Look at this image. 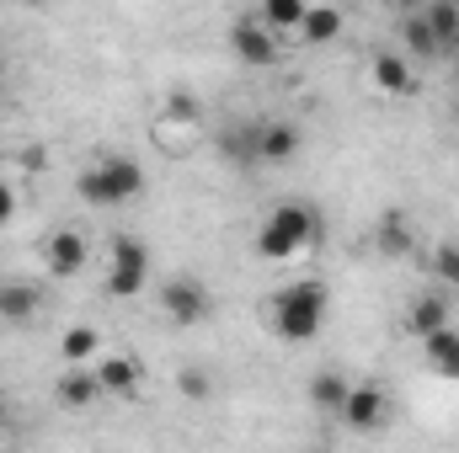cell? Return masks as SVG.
I'll return each mask as SVG.
<instances>
[{
    "instance_id": "1",
    "label": "cell",
    "mask_w": 459,
    "mask_h": 453,
    "mask_svg": "<svg viewBox=\"0 0 459 453\" xmlns=\"http://www.w3.org/2000/svg\"><path fill=\"white\" fill-rule=\"evenodd\" d=\"M326 310H332V288L321 278H305V283H289L273 294L267 321L283 341H316L326 326Z\"/></svg>"
},
{
    "instance_id": "2",
    "label": "cell",
    "mask_w": 459,
    "mask_h": 453,
    "mask_svg": "<svg viewBox=\"0 0 459 453\" xmlns=\"http://www.w3.org/2000/svg\"><path fill=\"white\" fill-rule=\"evenodd\" d=\"M321 240V214L310 203H278L267 214V225L256 229V256L262 261H289L294 251Z\"/></svg>"
},
{
    "instance_id": "3",
    "label": "cell",
    "mask_w": 459,
    "mask_h": 453,
    "mask_svg": "<svg viewBox=\"0 0 459 453\" xmlns=\"http://www.w3.org/2000/svg\"><path fill=\"white\" fill-rule=\"evenodd\" d=\"M75 192H81V203H91V209H117V203H128V198L144 192V171H139V160H128V155H108V160H97V166H86V171L75 176Z\"/></svg>"
},
{
    "instance_id": "4",
    "label": "cell",
    "mask_w": 459,
    "mask_h": 453,
    "mask_svg": "<svg viewBox=\"0 0 459 453\" xmlns=\"http://www.w3.org/2000/svg\"><path fill=\"white\" fill-rule=\"evenodd\" d=\"M108 251H113V256H108V299H139V294H144V278H150V251H144V240L113 235Z\"/></svg>"
},
{
    "instance_id": "5",
    "label": "cell",
    "mask_w": 459,
    "mask_h": 453,
    "mask_svg": "<svg viewBox=\"0 0 459 453\" xmlns=\"http://www.w3.org/2000/svg\"><path fill=\"white\" fill-rule=\"evenodd\" d=\"M160 310H166L177 326H198V321L209 315V288H204L198 278H171V283L160 288Z\"/></svg>"
},
{
    "instance_id": "6",
    "label": "cell",
    "mask_w": 459,
    "mask_h": 453,
    "mask_svg": "<svg viewBox=\"0 0 459 453\" xmlns=\"http://www.w3.org/2000/svg\"><path fill=\"white\" fill-rule=\"evenodd\" d=\"M385 411H390V400H385L379 384H352L337 416H342L352 432H379V427H385Z\"/></svg>"
},
{
    "instance_id": "7",
    "label": "cell",
    "mask_w": 459,
    "mask_h": 453,
    "mask_svg": "<svg viewBox=\"0 0 459 453\" xmlns=\"http://www.w3.org/2000/svg\"><path fill=\"white\" fill-rule=\"evenodd\" d=\"M230 48H235L246 64H256V70L278 64V38H273L256 16H246V21H235V27H230Z\"/></svg>"
},
{
    "instance_id": "8",
    "label": "cell",
    "mask_w": 459,
    "mask_h": 453,
    "mask_svg": "<svg viewBox=\"0 0 459 453\" xmlns=\"http://www.w3.org/2000/svg\"><path fill=\"white\" fill-rule=\"evenodd\" d=\"M86 256H91V245H86L81 229H54L48 245H43V261H48L54 278H75V272L86 267Z\"/></svg>"
},
{
    "instance_id": "9",
    "label": "cell",
    "mask_w": 459,
    "mask_h": 453,
    "mask_svg": "<svg viewBox=\"0 0 459 453\" xmlns=\"http://www.w3.org/2000/svg\"><path fill=\"white\" fill-rule=\"evenodd\" d=\"M449 315H455V304H449V294L438 288V294H417V299H411L406 326L428 341V337H438V331H449Z\"/></svg>"
},
{
    "instance_id": "10",
    "label": "cell",
    "mask_w": 459,
    "mask_h": 453,
    "mask_svg": "<svg viewBox=\"0 0 459 453\" xmlns=\"http://www.w3.org/2000/svg\"><path fill=\"white\" fill-rule=\"evenodd\" d=\"M299 155V128L294 123H256V160H294Z\"/></svg>"
},
{
    "instance_id": "11",
    "label": "cell",
    "mask_w": 459,
    "mask_h": 453,
    "mask_svg": "<svg viewBox=\"0 0 459 453\" xmlns=\"http://www.w3.org/2000/svg\"><path fill=\"white\" fill-rule=\"evenodd\" d=\"M374 86H379L385 97H411V91H417V75H411L406 54H379V59H374Z\"/></svg>"
},
{
    "instance_id": "12",
    "label": "cell",
    "mask_w": 459,
    "mask_h": 453,
    "mask_svg": "<svg viewBox=\"0 0 459 453\" xmlns=\"http://www.w3.org/2000/svg\"><path fill=\"white\" fill-rule=\"evenodd\" d=\"M54 395H59V406H91L97 395H102V384H97V368H65L59 373V384H54Z\"/></svg>"
},
{
    "instance_id": "13",
    "label": "cell",
    "mask_w": 459,
    "mask_h": 453,
    "mask_svg": "<svg viewBox=\"0 0 459 453\" xmlns=\"http://www.w3.org/2000/svg\"><path fill=\"white\" fill-rule=\"evenodd\" d=\"M32 315H38V288L32 283H0V321L32 326Z\"/></svg>"
},
{
    "instance_id": "14",
    "label": "cell",
    "mask_w": 459,
    "mask_h": 453,
    "mask_svg": "<svg viewBox=\"0 0 459 453\" xmlns=\"http://www.w3.org/2000/svg\"><path fill=\"white\" fill-rule=\"evenodd\" d=\"M422 357H428V368L438 373V379H459V331H438V337L422 341Z\"/></svg>"
},
{
    "instance_id": "15",
    "label": "cell",
    "mask_w": 459,
    "mask_h": 453,
    "mask_svg": "<svg viewBox=\"0 0 459 453\" xmlns=\"http://www.w3.org/2000/svg\"><path fill=\"white\" fill-rule=\"evenodd\" d=\"M299 38H305V43H337V38H342V11H337V5H305Z\"/></svg>"
},
{
    "instance_id": "16",
    "label": "cell",
    "mask_w": 459,
    "mask_h": 453,
    "mask_svg": "<svg viewBox=\"0 0 459 453\" xmlns=\"http://www.w3.org/2000/svg\"><path fill=\"white\" fill-rule=\"evenodd\" d=\"M97 384H102V395H134L139 389V363L134 357H102Z\"/></svg>"
},
{
    "instance_id": "17",
    "label": "cell",
    "mask_w": 459,
    "mask_h": 453,
    "mask_svg": "<svg viewBox=\"0 0 459 453\" xmlns=\"http://www.w3.org/2000/svg\"><path fill=\"white\" fill-rule=\"evenodd\" d=\"M422 21H428V32H433L438 54H444V48H459V5H449V0H433V5L422 11Z\"/></svg>"
},
{
    "instance_id": "18",
    "label": "cell",
    "mask_w": 459,
    "mask_h": 453,
    "mask_svg": "<svg viewBox=\"0 0 459 453\" xmlns=\"http://www.w3.org/2000/svg\"><path fill=\"white\" fill-rule=\"evenodd\" d=\"M256 21H262L273 38H278V32H299V21H305V0H262Z\"/></svg>"
},
{
    "instance_id": "19",
    "label": "cell",
    "mask_w": 459,
    "mask_h": 453,
    "mask_svg": "<svg viewBox=\"0 0 459 453\" xmlns=\"http://www.w3.org/2000/svg\"><path fill=\"white\" fill-rule=\"evenodd\" d=\"M347 389H352V384H347L337 368H321V373L310 379V406H316V411H342Z\"/></svg>"
},
{
    "instance_id": "20",
    "label": "cell",
    "mask_w": 459,
    "mask_h": 453,
    "mask_svg": "<svg viewBox=\"0 0 459 453\" xmlns=\"http://www.w3.org/2000/svg\"><path fill=\"white\" fill-rule=\"evenodd\" d=\"M379 251L385 256H406L411 251V225H406L401 209H385V219H379Z\"/></svg>"
},
{
    "instance_id": "21",
    "label": "cell",
    "mask_w": 459,
    "mask_h": 453,
    "mask_svg": "<svg viewBox=\"0 0 459 453\" xmlns=\"http://www.w3.org/2000/svg\"><path fill=\"white\" fill-rule=\"evenodd\" d=\"M97 346H102V337H97L91 326H70V331L59 337V352H65V363H86V357H97Z\"/></svg>"
},
{
    "instance_id": "22",
    "label": "cell",
    "mask_w": 459,
    "mask_h": 453,
    "mask_svg": "<svg viewBox=\"0 0 459 453\" xmlns=\"http://www.w3.org/2000/svg\"><path fill=\"white\" fill-rule=\"evenodd\" d=\"M220 150H225L235 166H256V123H246V128H230L225 139H220Z\"/></svg>"
},
{
    "instance_id": "23",
    "label": "cell",
    "mask_w": 459,
    "mask_h": 453,
    "mask_svg": "<svg viewBox=\"0 0 459 453\" xmlns=\"http://www.w3.org/2000/svg\"><path fill=\"white\" fill-rule=\"evenodd\" d=\"M166 117H171V128H198L204 123V107H198V97H187V91H171L166 97Z\"/></svg>"
},
{
    "instance_id": "24",
    "label": "cell",
    "mask_w": 459,
    "mask_h": 453,
    "mask_svg": "<svg viewBox=\"0 0 459 453\" xmlns=\"http://www.w3.org/2000/svg\"><path fill=\"white\" fill-rule=\"evenodd\" d=\"M401 38H406V48H411L417 59H433V54H438V43H433V32H428V21H422V11L401 21Z\"/></svg>"
},
{
    "instance_id": "25",
    "label": "cell",
    "mask_w": 459,
    "mask_h": 453,
    "mask_svg": "<svg viewBox=\"0 0 459 453\" xmlns=\"http://www.w3.org/2000/svg\"><path fill=\"white\" fill-rule=\"evenodd\" d=\"M433 272H438V283H444V288H459V245H438Z\"/></svg>"
},
{
    "instance_id": "26",
    "label": "cell",
    "mask_w": 459,
    "mask_h": 453,
    "mask_svg": "<svg viewBox=\"0 0 459 453\" xmlns=\"http://www.w3.org/2000/svg\"><path fill=\"white\" fill-rule=\"evenodd\" d=\"M177 389H182L187 400H209V373H204V368H182V373H177Z\"/></svg>"
},
{
    "instance_id": "27",
    "label": "cell",
    "mask_w": 459,
    "mask_h": 453,
    "mask_svg": "<svg viewBox=\"0 0 459 453\" xmlns=\"http://www.w3.org/2000/svg\"><path fill=\"white\" fill-rule=\"evenodd\" d=\"M11 214H16V187L0 182V225H11Z\"/></svg>"
},
{
    "instance_id": "28",
    "label": "cell",
    "mask_w": 459,
    "mask_h": 453,
    "mask_svg": "<svg viewBox=\"0 0 459 453\" xmlns=\"http://www.w3.org/2000/svg\"><path fill=\"white\" fill-rule=\"evenodd\" d=\"M0 81H5V59H0Z\"/></svg>"
},
{
    "instance_id": "29",
    "label": "cell",
    "mask_w": 459,
    "mask_h": 453,
    "mask_svg": "<svg viewBox=\"0 0 459 453\" xmlns=\"http://www.w3.org/2000/svg\"><path fill=\"white\" fill-rule=\"evenodd\" d=\"M0 432H5V411H0Z\"/></svg>"
},
{
    "instance_id": "30",
    "label": "cell",
    "mask_w": 459,
    "mask_h": 453,
    "mask_svg": "<svg viewBox=\"0 0 459 453\" xmlns=\"http://www.w3.org/2000/svg\"><path fill=\"white\" fill-rule=\"evenodd\" d=\"M316 453H326V449H316Z\"/></svg>"
}]
</instances>
